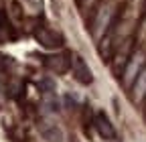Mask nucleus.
<instances>
[{
  "instance_id": "3",
  "label": "nucleus",
  "mask_w": 146,
  "mask_h": 142,
  "mask_svg": "<svg viewBox=\"0 0 146 142\" xmlns=\"http://www.w3.org/2000/svg\"><path fill=\"white\" fill-rule=\"evenodd\" d=\"M36 39H39V43L45 45V47H59L61 45V37L57 33L49 31V29H41L36 33Z\"/></svg>"
},
{
  "instance_id": "4",
  "label": "nucleus",
  "mask_w": 146,
  "mask_h": 142,
  "mask_svg": "<svg viewBox=\"0 0 146 142\" xmlns=\"http://www.w3.org/2000/svg\"><path fill=\"white\" fill-rule=\"evenodd\" d=\"M41 132H43V136H45L49 142H63V132L55 126V124L45 122L43 126H41Z\"/></svg>"
},
{
  "instance_id": "1",
  "label": "nucleus",
  "mask_w": 146,
  "mask_h": 142,
  "mask_svg": "<svg viewBox=\"0 0 146 142\" xmlns=\"http://www.w3.org/2000/svg\"><path fill=\"white\" fill-rule=\"evenodd\" d=\"M71 61V69H73V75H75V79L79 81V83H83V85H87V83H91L94 81V75H91V69L87 67V63L79 57V55H73V59H69Z\"/></svg>"
},
{
  "instance_id": "5",
  "label": "nucleus",
  "mask_w": 146,
  "mask_h": 142,
  "mask_svg": "<svg viewBox=\"0 0 146 142\" xmlns=\"http://www.w3.org/2000/svg\"><path fill=\"white\" fill-rule=\"evenodd\" d=\"M55 61H49V67H53V69H57V71H65V67H67V63H61V61H65L63 57H53Z\"/></svg>"
},
{
  "instance_id": "2",
  "label": "nucleus",
  "mask_w": 146,
  "mask_h": 142,
  "mask_svg": "<svg viewBox=\"0 0 146 142\" xmlns=\"http://www.w3.org/2000/svg\"><path fill=\"white\" fill-rule=\"evenodd\" d=\"M96 130L100 132V136L104 140H114L116 138V130H114L112 124H110V120H108V116L104 112L96 114Z\"/></svg>"
}]
</instances>
